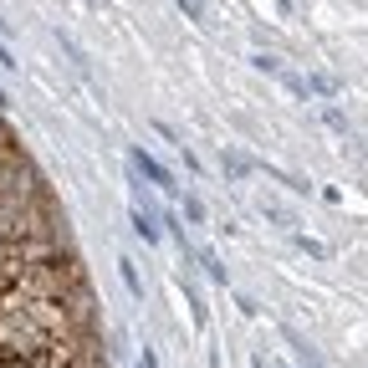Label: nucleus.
Segmentation results:
<instances>
[{"label":"nucleus","mask_w":368,"mask_h":368,"mask_svg":"<svg viewBox=\"0 0 368 368\" xmlns=\"http://www.w3.org/2000/svg\"><path fill=\"white\" fill-rule=\"evenodd\" d=\"M0 368H98V322L67 215L0 118Z\"/></svg>","instance_id":"f257e3e1"},{"label":"nucleus","mask_w":368,"mask_h":368,"mask_svg":"<svg viewBox=\"0 0 368 368\" xmlns=\"http://www.w3.org/2000/svg\"><path fill=\"white\" fill-rule=\"evenodd\" d=\"M134 164H138V169H143V174H149L154 184H164V190H174V179H169V174H164V169H159V164H154V159H149V154H134Z\"/></svg>","instance_id":"f03ea898"}]
</instances>
